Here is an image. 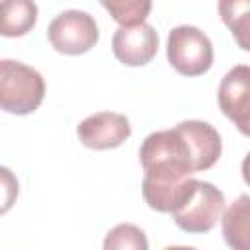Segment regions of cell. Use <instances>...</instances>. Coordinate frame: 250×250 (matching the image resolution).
<instances>
[{
	"mask_svg": "<svg viewBox=\"0 0 250 250\" xmlns=\"http://www.w3.org/2000/svg\"><path fill=\"white\" fill-rule=\"evenodd\" d=\"M45 96L43 76L14 59H0V109L14 115L33 113Z\"/></svg>",
	"mask_w": 250,
	"mask_h": 250,
	"instance_id": "6da1fadb",
	"label": "cell"
},
{
	"mask_svg": "<svg viewBox=\"0 0 250 250\" xmlns=\"http://www.w3.org/2000/svg\"><path fill=\"white\" fill-rule=\"evenodd\" d=\"M166 55L172 68L184 76H201L213 64V45L193 25H178L168 33Z\"/></svg>",
	"mask_w": 250,
	"mask_h": 250,
	"instance_id": "7a4b0ae2",
	"label": "cell"
},
{
	"mask_svg": "<svg viewBox=\"0 0 250 250\" xmlns=\"http://www.w3.org/2000/svg\"><path fill=\"white\" fill-rule=\"evenodd\" d=\"M225 211V195L219 188L209 182L195 180V186L188 199L172 211L174 223L191 234L209 232Z\"/></svg>",
	"mask_w": 250,
	"mask_h": 250,
	"instance_id": "3957f363",
	"label": "cell"
},
{
	"mask_svg": "<svg viewBox=\"0 0 250 250\" xmlns=\"http://www.w3.org/2000/svg\"><path fill=\"white\" fill-rule=\"evenodd\" d=\"M47 37L55 51L62 55H82L98 43L100 31L96 20L88 12L64 10L49 23Z\"/></svg>",
	"mask_w": 250,
	"mask_h": 250,
	"instance_id": "277c9868",
	"label": "cell"
},
{
	"mask_svg": "<svg viewBox=\"0 0 250 250\" xmlns=\"http://www.w3.org/2000/svg\"><path fill=\"white\" fill-rule=\"evenodd\" d=\"M217 98L221 111L242 135H250V68L246 64H236L225 74Z\"/></svg>",
	"mask_w": 250,
	"mask_h": 250,
	"instance_id": "5b68a950",
	"label": "cell"
},
{
	"mask_svg": "<svg viewBox=\"0 0 250 250\" xmlns=\"http://www.w3.org/2000/svg\"><path fill=\"white\" fill-rule=\"evenodd\" d=\"M78 139L84 146L94 150L115 148L125 143L131 135L129 119L123 113L115 111H100L86 117L78 125Z\"/></svg>",
	"mask_w": 250,
	"mask_h": 250,
	"instance_id": "8992f818",
	"label": "cell"
},
{
	"mask_svg": "<svg viewBox=\"0 0 250 250\" xmlns=\"http://www.w3.org/2000/svg\"><path fill=\"white\" fill-rule=\"evenodd\" d=\"M115 59L127 66H143L152 61L158 51V33L148 23L119 27L111 39Z\"/></svg>",
	"mask_w": 250,
	"mask_h": 250,
	"instance_id": "52a82bcc",
	"label": "cell"
},
{
	"mask_svg": "<svg viewBox=\"0 0 250 250\" xmlns=\"http://www.w3.org/2000/svg\"><path fill=\"white\" fill-rule=\"evenodd\" d=\"M176 127L186 137V141L193 152L197 172L209 170L219 160L221 150H223L221 135L217 133V129L213 125H209L205 121H197V119L182 121Z\"/></svg>",
	"mask_w": 250,
	"mask_h": 250,
	"instance_id": "ba28073f",
	"label": "cell"
},
{
	"mask_svg": "<svg viewBox=\"0 0 250 250\" xmlns=\"http://www.w3.org/2000/svg\"><path fill=\"white\" fill-rule=\"evenodd\" d=\"M37 21V4L31 0L0 2V35L21 37Z\"/></svg>",
	"mask_w": 250,
	"mask_h": 250,
	"instance_id": "9c48e42d",
	"label": "cell"
},
{
	"mask_svg": "<svg viewBox=\"0 0 250 250\" xmlns=\"http://www.w3.org/2000/svg\"><path fill=\"white\" fill-rule=\"evenodd\" d=\"M223 217V236L232 250H250L248 244V219H250V197L242 193Z\"/></svg>",
	"mask_w": 250,
	"mask_h": 250,
	"instance_id": "30bf717a",
	"label": "cell"
},
{
	"mask_svg": "<svg viewBox=\"0 0 250 250\" xmlns=\"http://www.w3.org/2000/svg\"><path fill=\"white\" fill-rule=\"evenodd\" d=\"M102 6L111 14V18L121 27H131L145 23V18L148 16L152 4L148 0H104Z\"/></svg>",
	"mask_w": 250,
	"mask_h": 250,
	"instance_id": "8fae6325",
	"label": "cell"
},
{
	"mask_svg": "<svg viewBox=\"0 0 250 250\" xmlns=\"http://www.w3.org/2000/svg\"><path fill=\"white\" fill-rule=\"evenodd\" d=\"M104 250H148V240L137 225L121 223L105 234Z\"/></svg>",
	"mask_w": 250,
	"mask_h": 250,
	"instance_id": "7c38bea8",
	"label": "cell"
},
{
	"mask_svg": "<svg viewBox=\"0 0 250 250\" xmlns=\"http://www.w3.org/2000/svg\"><path fill=\"white\" fill-rule=\"evenodd\" d=\"M248 10L250 4L248 2H221L219 4V12L223 21L230 27L232 35L236 37L238 45L248 51V41H246V33H248Z\"/></svg>",
	"mask_w": 250,
	"mask_h": 250,
	"instance_id": "4fadbf2b",
	"label": "cell"
},
{
	"mask_svg": "<svg viewBox=\"0 0 250 250\" xmlns=\"http://www.w3.org/2000/svg\"><path fill=\"white\" fill-rule=\"evenodd\" d=\"M18 191H20V186H18L16 174L10 168L0 166V215L8 213L14 207L18 199Z\"/></svg>",
	"mask_w": 250,
	"mask_h": 250,
	"instance_id": "5bb4252c",
	"label": "cell"
},
{
	"mask_svg": "<svg viewBox=\"0 0 250 250\" xmlns=\"http://www.w3.org/2000/svg\"><path fill=\"white\" fill-rule=\"evenodd\" d=\"M164 250H195V248H191V246H168Z\"/></svg>",
	"mask_w": 250,
	"mask_h": 250,
	"instance_id": "9a60e30c",
	"label": "cell"
}]
</instances>
